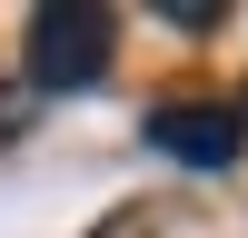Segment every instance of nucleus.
I'll return each mask as SVG.
<instances>
[{
	"label": "nucleus",
	"instance_id": "obj_1",
	"mask_svg": "<svg viewBox=\"0 0 248 238\" xmlns=\"http://www.w3.org/2000/svg\"><path fill=\"white\" fill-rule=\"evenodd\" d=\"M109 60H119V10H99V0H40L20 30L30 89H90Z\"/></svg>",
	"mask_w": 248,
	"mask_h": 238
},
{
	"label": "nucleus",
	"instance_id": "obj_2",
	"mask_svg": "<svg viewBox=\"0 0 248 238\" xmlns=\"http://www.w3.org/2000/svg\"><path fill=\"white\" fill-rule=\"evenodd\" d=\"M139 139H149L159 159H179V169H238L248 109H238V99H169V109L139 119Z\"/></svg>",
	"mask_w": 248,
	"mask_h": 238
},
{
	"label": "nucleus",
	"instance_id": "obj_3",
	"mask_svg": "<svg viewBox=\"0 0 248 238\" xmlns=\"http://www.w3.org/2000/svg\"><path fill=\"white\" fill-rule=\"evenodd\" d=\"M159 20H169V30H218L229 0H159Z\"/></svg>",
	"mask_w": 248,
	"mask_h": 238
}]
</instances>
